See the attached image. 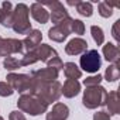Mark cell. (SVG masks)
Returning <instances> with one entry per match:
<instances>
[{
	"label": "cell",
	"instance_id": "obj_1",
	"mask_svg": "<svg viewBox=\"0 0 120 120\" xmlns=\"http://www.w3.org/2000/svg\"><path fill=\"white\" fill-rule=\"evenodd\" d=\"M61 89H62V85L58 81H54L49 83H35L31 79V88H30L28 93L35 95V96L41 98L42 100H45L48 105H51L54 102L56 103V100L61 98V95H62Z\"/></svg>",
	"mask_w": 120,
	"mask_h": 120
},
{
	"label": "cell",
	"instance_id": "obj_2",
	"mask_svg": "<svg viewBox=\"0 0 120 120\" xmlns=\"http://www.w3.org/2000/svg\"><path fill=\"white\" fill-rule=\"evenodd\" d=\"M17 106H19V110L23 112V113H27L30 116H40V114L48 112L49 105L45 100H42L41 98L35 96V95L24 93L19 98Z\"/></svg>",
	"mask_w": 120,
	"mask_h": 120
},
{
	"label": "cell",
	"instance_id": "obj_3",
	"mask_svg": "<svg viewBox=\"0 0 120 120\" xmlns=\"http://www.w3.org/2000/svg\"><path fill=\"white\" fill-rule=\"evenodd\" d=\"M28 16H30V9L24 3H19L13 9V24H11V28L17 34L27 35L33 30Z\"/></svg>",
	"mask_w": 120,
	"mask_h": 120
},
{
	"label": "cell",
	"instance_id": "obj_4",
	"mask_svg": "<svg viewBox=\"0 0 120 120\" xmlns=\"http://www.w3.org/2000/svg\"><path fill=\"white\" fill-rule=\"evenodd\" d=\"M107 98V90L103 86H92V88H86V90H83V96H82V103L86 109H96L99 106H105Z\"/></svg>",
	"mask_w": 120,
	"mask_h": 120
},
{
	"label": "cell",
	"instance_id": "obj_5",
	"mask_svg": "<svg viewBox=\"0 0 120 120\" xmlns=\"http://www.w3.org/2000/svg\"><path fill=\"white\" fill-rule=\"evenodd\" d=\"M79 65H81V71H85L89 74H96L102 67L100 54L96 49H88L86 52H83L81 55Z\"/></svg>",
	"mask_w": 120,
	"mask_h": 120
},
{
	"label": "cell",
	"instance_id": "obj_6",
	"mask_svg": "<svg viewBox=\"0 0 120 120\" xmlns=\"http://www.w3.org/2000/svg\"><path fill=\"white\" fill-rule=\"evenodd\" d=\"M6 79H7L6 82L11 86V89L14 92H19L21 95L30 92V88H31V76L30 75L10 72V74H7Z\"/></svg>",
	"mask_w": 120,
	"mask_h": 120
},
{
	"label": "cell",
	"instance_id": "obj_7",
	"mask_svg": "<svg viewBox=\"0 0 120 120\" xmlns=\"http://www.w3.org/2000/svg\"><path fill=\"white\" fill-rule=\"evenodd\" d=\"M44 7H48L49 10V20L58 26L59 23H62L64 20H67L69 17V13L67 11V9L64 7V4L61 2H44L41 3Z\"/></svg>",
	"mask_w": 120,
	"mask_h": 120
},
{
	"label": "cell",
	"instance_id": "obj_8",
	"mask_svg": "<svg viewBox=\"0 0 120 120\" xmlns=\"http://www.w3.org/2000/svg\"><path fill=\"white\" fill-rule=\"evenodd\" d=\"M71 23H72V19L68 17L67 20L59 23L58 26H54L52 28H49L48 30L49 40H52L55 42H64L68 38V35L71 34Z\"/></svg>",
	"mask_w": 120,
	"mask_h": 120
},
{
	"label": "cell",
	"instance_id": "obj_9",
	"mask_svg": "<svg viewBox=\"0 0 120 120\" xmlns=\"http://www.w3.org/2000/svg\"><path fill=\"white\" fill-rule=\"evenodd\" d=\"M23 42L16 38H2L0 40V56H11L13 54L23 52Z\"/></svg>",
	"mask_w": 120,
	"mask_h": 120
},
{
	"label": "cell",
	"instance_id": "obj_10",
	"mask_svg": "<svg viewBox=\"0 0 120 120\" xmlns=\"http://www.w3.org/2000/svg\"><path fill=\"white\" fill-rule=\"evenodd\" d=\"M58 75H59V71L47 67V68H42V69L33 71L30 76H31L33 82H35V83H49V82L56 81Z\"/></svg>",
	"mask_w": 120,
	"mask_h": 120
},
{
	"label": "cell",
	"instance_id": "obj_11",
	"mask_svg": "<svg viewBox=\"0 0 120 120\" xmlns=\"http://www.w3.org/2000/svg\"><path fill=\"white\" fill-rule=\"evenodd\" d=\"M69 116V107L61 102L54 103L52 109L47 112L45 120H67Z\"/></svg>",
	"mask_w": 120,
	"mask_h": 120
},
{
	"label": "cell",
	"instance_id": "obj_12",
	"mask_svg": "<svg viewBox=\"0 0 120 120\" xmlns=\"http://www.w3.org/2000/svg\"><path fill=\"white\" fill-rule=\"evenodd\" d=\"M86 51H88V42H86V40H83L81 37L72 38L65 45V52L68 55H82Z\"/></svg>",
	"mask_w": 120,
	"mask_h": 120
},
{
	"label": "cell",
	"instance_id": "obj_13",
	"mask_svg": "<svg viewBox=\"0 0 120 120\" xmlns=\"http://www.w3.org/2000/svg\"><path fill=\"white\" fill-rule=\"evenodd\" d=\"M41 40H42V34H41V31H40V30H31V31L26 35V38L21 41V42H23V48H24V51H26V52H28V51H34V49L41 44Z\"/></svg>",
	"mask_w": 120,
	"mask_h": 120
},
{
	"label": "cell",
	"instance_id": "obj_14",
	"mask_svg": "<svg viewBox=\"0 0 120 120\" xmlns=\"http://www.w3.org/2000/svg\"><path fill=\"white\" fill-rule=\"evenodd\" d=\"M30 14L33 16V19L37 21V23H40V24H45V23H48V20H49V11L41 4V3H33L30 7Z\"/></svg>",
	"mask_w": 120,
	"mask_h": 120
},
{
	"label": "cell",
	"instance_id": "obj_15",
	"mask_svg": "<svg viewBox=\"0 0 120 120\" xmlns=\"http://www.w3.org/2000/svg\"><path fill=\"white\" fill-rule=\"evenodd\" d=\"M0 24L11 28L13 24V4L10 2H3L0 4Z\"/></svg>",
	"mask_w": 120,
	"mask_h": 120
},
{
	"label": "cell",
	"instance_id": "obj_16",
	"mask_svg": "<svg viewBox=\"0 0 120 120\" xmlns=\"http://www.w3.org/2000/svg\"><path fill=\"white\" fill-rule=\"evenodd\" d=\"M35 54L38 56V61H42V62H49L52 58H56L58 56V52L48 44H40L35 49Z\"/></svg>",
	"mask_w": 120,
	"mask_h": 120
},
{
	"label": "cell",
	"instance_id": "obj_17",
	"mask_svg": "<svg viewBox=\"0 0 120 120\" xmlns=\"http://www.w3.org/2000/svg\"><path fill=\"white\" fill-rule=\"evenodd\" d=\"M102 52H103V56H105V59H106L107 62H110V64H119L120 49H119V47H117L116 44H113V42H106V44L103 45Z\"/></svg>",
	"mask_w": 120,
	"mask_h": 120
},
{
	"label": "cell",
	"instance_id": "obj_18",
	"mask_svg": "<svg viewBox=\"0 0 120 120\" xmlns=\"http://www.w3.org/2000/svg\"><path fill=\"white\" fill-rule=\"evenodd\" d=\"M105 106L107 107V113L110 116L120 113V98H119V92L117 90H112V92L107 93Z\"/></svg>",
	"mask_w": 120,
	"mask_h": 120
},
{
	"label": "cell",
	"instance_id": "obj_19",
	"mask_svg": "<svg viewBox=\"0 0 120 120\" xmlns=\"http://www.w3.org/2000/svg\"><path fill=\"white\" fill-rule=\"evenodd\" d=\"M79 92H81V83L75 79H67L65 83L62 85V89H61V93L68 99L75 98Z\"/></svg>",
	"mask_w": 120,
	"mask_h": 120
},
{
	"label": "cell",
	"instance_id": "obj_20",
	"mask_svg": "<svg viewBox=\"0 0 120 120\" xmlns=\"http://www.w3.org/2000/svg\"><path fill=\"white\" fill-rule=\"evenodd\" d=\"M62 69H64V75L67 76V79H75V81H78L82 76V71H81V68L75 62H65L64 67H62Z\"/></svg>",
	"mask_w": 120,
	"mask_h": 120
},
{
	"label": "cell",
	"instance_id": "obj_21",
	"mask_svg": "<svg viewBox=\"0 0 120 120\" xmlns=\"http://www.w3.org/2000/svg\"><path fill=\"white\" fill-rule=\"evenodd\" d=\"M120 76V69H119V64H110L106 71H105V79L107 82H116Z\"/></svg>",
	"mask_w": 120,
	"mask_h": 120
},
{
	"label": "cell",
	"instance_id": "obj_22",
	"mask_svg": "<svg viewBox=\"0 0 120 120\" xmlns=\"http://www.w3.org/2000/svg\"><path fill=\"white\" fill-rule=\"evenodd\" d=\"M75 9L82 17H90L93 14V7L90 2H79Z\"/></svg>",
	"mask_w": 120,
	"mask_h": 120
},
{
	"label": "cell",
	"instance_id": "obj_23",
	"mask_svg": "<svg viewBox=\"0 0 120 120\" xmlns=\"http://www.w3.org/2000/svg\"><path fill=\"white\" fill-rule=\"evenodd\" d=\"M3 67H4L6 71L13 72V71H17L19 68H21V62H20V59H17L16 56H7L3 61Z\"/></svg>",
	"mask_w": 120,
	"mask_h": 120
},
{
	"label": "cell",
	"instance_id": "obj_24",
	"mask_svg": "<svg viewBox=\"0 0 120 120\" xmlns=\"http://www.w3.org/2000/svg\"><path fill=\"white\" fill-rule=\"evenodd\" d=\"M90 34H92V38L96 42V45H103V42H105V33H103V30L99 26H92L90 27Z\"/></svg>",
	"mask_w": 120,
	"mask_h": 120
},
{
	"label": "cell",
	"instance_id": "obj_25",
	"mask_svg": "<svg viewBox=\"0 0 120 120\" xmlns=\"http://www.w3.org/2000/svg\"><path fill=\"white\" fill-rule=\"evenodd\" d=\"M98 11L103 19H109L113 14V4H110L109 2H100L98 6Z\"/></svg>",
	"mask_w": 120,
	"mask_h": 120
},
{
	"label": "cell",
	"instance_id": "obj_26",
	"mask_svg": "<svg viewBox=\"0 0 120 120\" xmlns=\"http://www.w3.org/2000/svg\"><path fill=\"white\" fill-rule=\"evenodd\" d=\"M38 61V56L35 54V51H28L23 55V58L20 59L21 62V67H28V65H33Z\"/></svg>",
	"mask_w": 120,
	"mask_h": 120
},
{
	"label": "cell",
	"instance_id": "obj_27",
	"mask_svg": "<svg viewBox=\"0 0 120 120\" xmlns=\"http://www.w3.org/2000/svg\"><path fill=\"white\" fill-rule=\"evenodd\" d=\"M102 79H103V76H102V75H99V74H96V75H92V76H88L86 79H83V85H85L86 88L99 86V85H100V82H102Z\"/></svg>",
	"mask_w": 120,
	"mask_h": 120
},
{
	"label": "cell",
	"instance_id": "obj_28",
	"mask_svg": "<svg viewBox=\"0 0 120 120\" xmlns=\"http://www.w3.org/2000/svg\"><path fill=\"white\" fill-rule=\"evenodd\" d=\"M71 33L78 34V35H82V34L85 33V24H83L81 20L72 19V23H71Z\"/></svg>",
	"mask_w": 120,
	"mask_h": 120
},
{
	"label": "cell",
	"instance_id": "obj_29",
	"mask_svg": "<svg viewBox=\"0 0 120 120\" xmlns=\"http://www.w3.org/2000/svg\"><path fill=\"white\" fill-rule=\"evenodd\" d=\"M13 93H14V90L11 89V86L7 82H0V96L7 98V96H11Z\"/></svg>",
	"mask_w": 120,
	"mask_h": 120
},
{
	"label": "cell",
	"instance_id": "obj_30",
	"mask_svg": "<svg viewBox=\"0 0 120 120\" xmlns=\"http://www.w3.org/2000/svg\"><path fill=\"white\" fill-rule=\"evenodd\" d=\"M47 67H48V68H54V69L59 71V69H62L64 62H62V59L59 58V56H56V58H52L49 62H47Z\"/></svg>",
	"mask_w": 120,
	"mask_h": 120
},
{
	"label": "cell",
	"instance_id": "obj_31",
	"mask_svg": "<svg viewBox=\"0 0 120 120\" xmlns=\"http://www.w3.org/2000/svg\"><path fill=\"white\" fill-rule=\"evenodd\" d=\"M119 27H120V20H116L114 24H113V27H112V35H113V38L116 41V45L120 42V31H119Z\"/></svg>",
	"mask_w": 120,
	"mask_h": 120
},
{
	"label": "cell",
	"instance_id": "obj_32",
	"mask_svg": "<svg viewBox=\"0 0 120 120\" xmlns=\"http://www.w3.org/2000/svg\"><path fill=\"white\" fill-rule=\"evenodd\" d=\"M93 120H112V116L107 112L100 110V112H96L93 114Z\"/></svg>",
	"mask_w": 120,
	"mask_h": 120
},
{
	"label": "cell",
	"instance_id": "obj_33",
	"mask_svg": "<svg viewBox=\"0 0 120 120\" xmlns=\"http://www.w3.org/2000/svg\"><path fill=\"white\" fill-rule=\"evenodd\" d=\"M9 120H27L24 113L20 112V110H13L10 114H9Z\"/></svg>",
	"mask_w": 120,
	"mask_h": 120
},
{
	"label": "cell",
	"instance_id": "obj_34",
	"mask_svg": "<svg viewBox=\"0 0 120 120\" xmlns=\"http://www.w3.org/2000/svg\"><path fill=\"white\" fill-rule=\"evenodd\" d=\"M79 3V0H75V2H74V0H68V2H67V4H69V6H74V7H76V4Z\"/></svg>",
	"mask_w": 120,
	"mask_h": 120
},
{
	"label": "cell",
	"instance_id": "obj_35",
	"mask_svg": "<svg viewBox=\"0 0 120 120\" xmlns=\"http://www.w3.org/2000/svg\"><path fill=\"white\" fill-rule=\"evenodd\" d=\"M0 120H4V119H3V117H2V116H0Z\"/></svg>",
	"mask_w": 120,
	"mask_h": 120
},
{
	"label": "cell",
	"instance_id": "obj_36",
	"mask_svg": "<svg viewBox=\"0 0 120 120\" xmlns=\"http://www.w3.org/2000/svg\"><path fill=\"white\" fill-rule=\"evenodd\" d=\"M0 40H2V37H0Z\"/></svg>",
	"mask_w": 120,
	"mask_h": 120
}]
</instances>
